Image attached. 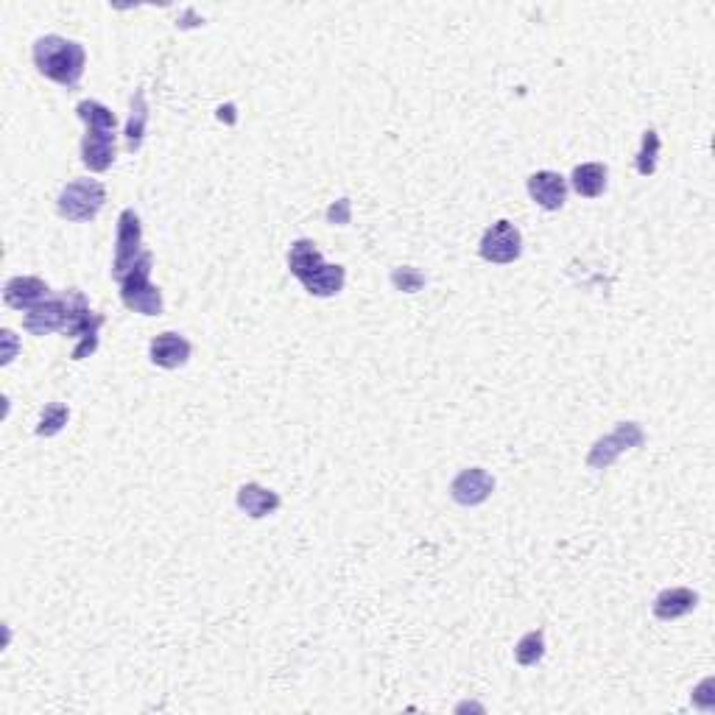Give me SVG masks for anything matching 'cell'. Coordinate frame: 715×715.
I'll return each instance as SVG.
<instances>
[{
  "label": "cell",
  "mask_w": 715,
  "mask_h": 715,
  "mask_svg": "<svg viewBox=\"0 0 715 715\" xmlns=\"http://www.w3.org/2000/svg\"><path fill=\"white\" fill-rule=\"evenodd\" d=\"M34 65L45 79L62 84L65 90H73V87H79L81 76H84L87 54L79 42L65 40L59 34H48L34 42Z\"/></svg>",
  "instance_id": "obj_1"
},
{
  "label": "cell",
  "mask_w": 715,
  "mask_h": 715,
  "mask_svg": "<svg viewBox=\"0 0 715 715\" xmlns=\"http://www.w3.org/2000/svg\"><path fill=\"white\" fill-rule=\"evenodd\" d=\"M151 266H154V255L143 252L135 266L123 277H118L123 305L140 316H160L162 313V294L160 288L151 283Z\"/></svg>",
  "instance_id": "obj_2"
},
{
  "label": "cell",
  "mask_w": 715,
  "mask_h": 715,
  "mask_svg": "<svg viewBox=\"0 0 715 715\" xmlns=\"http://www.w3.org/2000/svg\"><path fill=\"white\" fill-rule=\"evenodd\" d=\"M107 204V190L101 182L95 179H76L62 188L59 199H56V210L59 216L68 218V221H76V224H84V221H93L101 207Z\"/></svg>",
  "instance_id": "obj_3"
},
{
  "label": "cell",
  "mask_w": 715,
  "mask_h": 715,
  "mask_svg": "<svg viewBox=\"0 0 715 715\" xmlns=\"http://www.w3.org/2000/svg\"><path fill=\"white\" fill-rule=\"evenodd\" d=\"M68 324H65V333L73 338H79L76 350H73V361H84L98 350V330L104 319L98 313L90 311V302L84 299L81 291H70L68 297Z\"/></svg>",
  "instance_id": "obj_4"
},
{
  "label": "cell",
  "mask_w": 715,
  "mask_h": 715,
  "mask_svg": "<svg viewBox=\"0 0 715 715\" xmlns=\"http://www.w3.org/2000/svg\"><path fill=\"white\" fill-rule=\"evenodd\" d=\"M143 224L135 210H123L118 216V238H115V260H112V277L118 280L135 266L143 255Z\"/></svg>",
  "instance_id": "obj_5"
},
{
  "label": "cell",
  "mask_w": 715,
  "mask_h": 715,
  "mask_svg": "<svg viewBox=\"0 0 715 715\" xmlns=\"http://www.w3.org/2000/svg\"><path fill=\"white\" fill-rule=\"evenodd\" d=\"M643 442H646V433H643V428L637 422H621L609 436L595 442L590 456H587V467L590 470H607L609 464L618 459L621 453L632 450V447H640Z\"/></svg>",
  "instance_id": "obj_6"
},
{
  "label": "cell",
  "mask_w": 715,
  "mask_h": 715,
  "mask_svg": "<svg viewBox=\"0 0 715 715\" xmlns=\"http://www.w3.org/2000/svg\"><path fill=\"white\" fill-rule=\"evenodd\" d=\"M478 252H481L484 260L495 263V266H509V263H514L517 257L523 255V235H520V230L514 227L512 221H506V218L495 221L484 232Z\"/></svg>",
  "instance_id": "obj_7"
},
{
  "label": "cell",
  "mask_w": 715,
  "mask_h": 715,
  "mask_svg": "<svg viewBox=\"0 0 715 715\" xmlns=\"http://www.w3.org/2000/svg\"><path fill=\"white\" fill-rule=\"evenodd\" d=\"M118 154V143H115V129L112 126H87V135L81 140V162L101 174L109 171L112 162Z\"/></svg>",
  "instance_id": "obj_8"
},
{
  "label": "cell",
  "mask_w": 715,
  "mask_h": 715,
  "mask_svg": "<svg viewBox=\"0 0 715 715\" xmlns=\"http://www.w3.org/2000/svg\"><path fill=\"white\" fill-rule=\"evenodd\" d=\"M492 492H495V478L486 473L484 467L461 470L450 484V498L456 500L459 506H481L484 500H489Z\"/></svg>",
  "instance_id": "obj_9"
},
{
  "label": "cell",
  "mask_w": 715,
  "mask_h": 715,
  "mask_svg": "<svg viewBox=\"0 0 715 715\" xmlns=\"http://www.w3.org/2000/svg\"><path fill=\"white\" fill-rule=\"evenodd\" d=\"M68 324V299L62 297H48L40 305H34L31 311H26L23 327H26L31 336H48L56 330H65Z\"/></svg>",
  "instance_id": "obj_10"
},
{
  "label": "cell",
  "mask_w": 715,
  "mask_h": 715,
  "mask_svg": "<svg viewBox=\"0 0 715 715\" xmlns=\"http://www.w3.org/2000/svg\"><path fill=\"white\" fill-rule=\"evenodd\" d=\"M528 196L534 204H540L542 210L556 213L567 202V179L556 171H537L528 176Z\"/></svg>",
  "instance_id": "obj_11"
},
{
  "label": "cell",
  "mask_w": 715,
  "mask_h": 715,
  "mask_svg": "<svg viewBox=\"0 0 715 715\" xmlns=\"http://www.w3.org/2000/svg\"><path fill=\"white\" fill-rule=\"evenodd\" d=\"M48 297H51V288H48V283H42L40 277H12L3 288L6 305L23 313L31 311L34 305H40Z\"/></svg>",
  "instance_id": "obj_12"
},
{
  "label": "cell",
  "mask_w": 715,
  "mask_h": 715,
  "mask_svg": "<svg viewBox=\"0 0 715 715\" xmlns=\"http://www.w3.org/2000/svg\"><path fill=\"white\" fill-rule=\"evenodd\" d=\"M190 341L179 333H160V336L151 341L149 355L151 364L162 366V369H179L190 361Z\"/></svg>",
  "instance_id": "obj_13"
},
{
  "label": "cell",
  "mask_w": 715,
  "mask_h": 715,
  "mask_svg": "<svg viewBox=\"0 0 715 715\" xmlns=\"http://www.w3.org/2000/svg\"><path fill=\"white\" fill-rule=\"evenodd\" d=\"M699 604V595L688 590V587H671V590H662L654 598V615L660 621H676V618H685Z\"/></svg>",
  "instance_id": "obj_14"
},
{
  "label": "cell",
  "mask_w": 715,
  "mask_h": 715,
  "mask_svg": "<svg viewBox=\"0 0 715 715\" xmlns=\"http://www.w3.org/2000/svg\"><path fill=\"white\" fill-rule=\"evenodd\" d=\"M280 503H283L280 495L271 492V489H266V486L243 484L241 489H238V509L249 514V517H255V520L269 517V514L277 512Z\"/></svg>",
  "instance_id": "obj_15"
},
{
  "label": "cell",
  "mask_w": 715,
  "mask_h": 715,
  "mask_svg": "<svg viewBox=\"0 0 715 715\" xmlns=\"http://www.w3.org/2000/svg\"><path fill=\"white\" fill-rule=\"evenodd\" d=\"M607 176V165H601V162H584V165H579V168L573 171L570 182H573V190L579 193L581 199H598V196H604V190H607Z\"/></svg>",
  "instance_id": "obj_16"
},
{
  "label": "cell",
  "mask_w": 715,
  "mask_h": 715,
  "mask_svg": "<svg viewBox=\"0 0 715 715\" xmlns=\"http://www.w3.org/2000/svg\"><path fill=\"white\" fill-rule=\"evenodd\" d=\"M322 266V252L316 249V243H313L311 238H299V241L291 246V252H288V269H291V274L297 277L299 283L308 280L313 271H319Z\"/></svg>",
  "instance_id": "obj_17"
},
{
  "label": "cell",
  "mask_w": 715,
  "mask_h": 715,
  "mask_svg": "<svg viewBox=\"0 0 715 715\" xmlns=\"http://www.w3.org/2000/svg\"><path fill=\"white\" fill-rule=\"evenodd\" d=\"M344 283H347V271H344V266H330V263H324L322 269L313 271L308 280H302L305 291H308L311 297H322V299L341 294V291H344Z\"/></svg>",
  "instance_id": "obj_18"
},
{
  "label": "cell",
  "mask_w": 715,
  "mask_h": 715,
  "mask_svg": "<svg viewBox=\"0 0 715 715\" xmlns=\"http://www.w3.org/2000/svg\"><path fill=\"white\" fill-rule=\"evenodd\" d=\"M146 126H149V104H146V93L137 90V93L132 95V112H129V121H126V143H129V151H137L143 146Z\"/></svg>",
  "instance_id": "obj_19"
},
{
  "label": "cell",
  "mask_w": 715,
  "mask_h": 715,
  "mask_svg": "<svg viewBox=\"0 0 715 715\" xmlns=\"http://www.w3.org/2000/svg\"><path fill=\"white\" fill-rule=\"evenodd\" d=\"M542 657H545V635H542L540 629L520 637V643H517V648H514V660H517V665L531 668V665H537Z\"/></svg>",
  "instance_id": "obj_20"
},
{
  "label": "cell",
  "mask_w": 715,
  "mask_h": 715,
  "mask_svg": "<svg viewBox=\"0 0 715 715\" xmlns=\"http://www.w3.org/2000/svg\"><path fill=\"white\" fill-rule=\"evenodd\" d=\"M68 419H70V408L65 403L45 405V411H42L40 417V425H37V436H56V433L68 425Z\"/></svg>",
  "instance_id": "obj_21"
},
{
  "label": "cell",
  "mask_w": 715,
  "mask_h": 715,
  "mask_svg": "<svg viewBox=\"0 0 715 715\" xmlns=\"http://www.w3.org/2000/svg\"><path fill=\"white\" fill-rule=\"evenodd\" d=\"M657 157H660V135L654 129L643 132V146L637 154V171L643 176H651L657 171Z\"/></svg>",
  "instance_id": "obj_22"
},
{
  "label": "cell",
  "mask_w": 715,
  "mask_h": 715,
  "mask_svg": "<svg viewBox=\"0 0 715 715\" xmlns=\"http://www.w3.org/2000/svg\"><path fill=\"white\" fill-rule=\"evenodd\" d=\"M392 283L397 285L400 291H405V294H417L419 288L425 285V277H422L417 269H394Z\"/></svg>",
  "instance_id": "obj_23"
},
{
  "label": "cell",
  "mask_w": 715,
  "mask_h": 715,
  "mask_svg": "<svg viewBox=\"0 0 715 715\" xmlns=\"http://www.w3.org/2000/svg\"><path fill=\"white\" fill-rule=\"evenodd\" d=\"M0 338H3V344H6V352H3V366H9L14 361V352H17V336H14L12 330H3V333H0Z\"/></svg>",
  "instance_id": "obj_24"
},
{
  "label": "cell",
  "mask_w": 715,
  "mask_h": 715,
  "mask_svg": "<svg viewBox=\"0 0 715 715\" xmlns=\"http://www.w3.org/2000/svg\"><path fill=\"white\" fill-rule=\"evenodd\" d=\"M327 218H330V221H341V224H347V221H350V202H347V199H341V202H338V210L336 207H330V210H327Z\"/></svg>",
  "instance_id": "obj_25"
}]
</instances>
